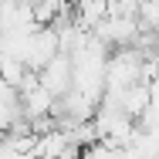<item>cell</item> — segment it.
<instances>
[{
  "label": "cell",
  "instance_id": "3957f363",
  "mask_svg": "<svg viewBox=\"0 0 159 159\" xmlns=\"http://www.w3.org/2000/svg\"><path fill=\"white\" fill-rule=\"evenodd\" d=\"M20 98V112H24V119L31 122V119H41V115H51V102L54 98L48 95L41 85L37 88H27V92H17Z\"/></svg>",
  "mask_w": 159,
  "mask_h": 159
},
{
  "label": "cell",
  "instance_id": "277c9868",
  "mask_svg": "<svg viewBox=\"0 0 159 159\" xmlns=\"http://www.w3.org/2000/svg\"><path fill=\"white\" fill-rule=\"evenodd\" d=\"M68 7H71V0H37L31 7V20L37 27H51V20H54L61 10H68Z\"/></svg>",
  "mask_w": 159,
  "mask_h": 159
},
{
  "label": "cell",
  "instance_id": "5b68a950",
  "mask_svg": "<svg viewBox=\"0 0 159 159\" xmlns=\"http://www.w3.org/2000/svg\"><path fill=\"white\" fill-rule=\"evenodd\" d=\"M156 24H159V0H139L135 3V27L156 31Z\"/></svg>",
  "mask_w": 159,
  "mask_h": 159
},
{
  "label": "cell",
  "instance_id": "8992f818",
  "mask_svg": "<svg viewBox=\"0 0 159 159\" xmlns=\"http://www.w3.org/2000/svg\"><path fill=\"white\" fill-rule=\"evenodd\" d=\"M24 75H27L24 61H17V58H10V54H0V81H7L10 88H20Z\"/></svg>",
  "mask_w": 159,
  "mask_h": 159
},
{
  "label": "cell",
  "instance_id": "52a82bcc",
  "mask_svg": "<svg viewBox=\"0 0 159 159\" xmlns=\"http://www.w3.org/2000/svg\"><path fill=\"white\" fill-rule=\"evenodd\" d=\"M17 159H37V156H34V152H20Z\"/></svg>",
  "mask_w": 159,
  "mask_h": 159
},
{
  "label": "cell",
  "instance_id": "6da1fadb",
  "mask_svg": "<svg viewBox=\"0 0 159 159\" xmlns=\"http://www.w3.org/2000/svg\"><path fill=\"white\" fill-rule=\"evenodd\" d=\"M54 54H58V34L51 27H34V34L27 37V48H24V68L37 75Z\"/></svg>",
  "mask_w": 159,
  "mask_h": 159
},
{
  "label": "cell",
  "instance_id": "7a4b0ae2",
  "mask_svg": "<svg viewBox=\"0 0 159 159\" xmlns=\"http://www.w3.org/2000/svg\"><path fill=\"white\" fill-rule=\"evenodd\" d=\"M37 85H41L51 98H61L64 92H71V58L58 51L51 61L37 71Z\"/></svg>",
  "mask_w": 159,
  "mask_h": 159
}]
</instances>
